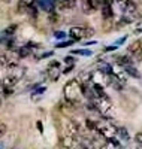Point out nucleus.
I'll list each match as a JSON object with an SVG mask.
<instances>
[{"instance_id": "nucleus-10", "label": "nucleus", "mask_w": 142, "mask_h": 149, "mask_svg": "<svg viewBox=\"0 0 142 149\" xmlns=\"http://www.w3.org/2000/svg\"><path fill=\"white\" fill-rule=\"evenodd\" d=\"M57 6H58V9H60V10L67 9V8H72V6H73V0H60Z\"/></svg>"}, {"instance_id": "nucleus-13", "label": "nucleus", "mask_w": 142, "mask_h": 149, "mask_svg": "<svg viewBox=\"0 0 142 149\" xmlns=\"http://www.w3.org/2000/svg\"><path fill=\"white\" fill-rule=\"evenodd\" d=\"M6 131H8L6 124H0V137H3V136L6 134Z\"/></svg>"}, {"instance_id": "nucleus-2", "label": "nucleus", "mask_w": 142, "mask_h": 149, "mask_svg": "<svg viewBox=\"0 0 142 149\" xmlns=\"http://www.w3.org/2000/svg\"><path fill=\"white\" fill-rule=\"evenodd\" d=\"M97 133L103 136L106 140H112L118 134V128L109 122H97Z\"/></svg>"}, {"instance_id": "nucleus-16", "label": "nucleus", "mask_w": 142, "mask_h": 149, "mask_svg": "<svg viewBox=\"0 0 142 149\" xmlns=\"http://www.w3.org/2000/svg\"><path fill=\"white\" fill-rule=\"evenodd\" d=\"M25 8H27V5H25L24 0H21V2L18 3V10H25Z\"/></svg>"}, {"instance_id": "nucleus-3", "label": "nucleus", "mask_w": 142, "mask_h": 149, "mask_svg": "<svg viewBox=\"0 0 142 149\" xmlns=\"http://www.w3.org/2000/svg\"><path fill=\"white\" fill-rule=\"evenodd\" d=\"M94 34V30L88 29V27H81V26H75L69 29V36L73 37L75 40H81L84 37H90Z\"/></svg>"}, {"instance_id": "nucleus-18", "label": "nucleus", "mask_w": 142, "mask_h": 149, "mask_svg": "<svg viewBox=\"0 0 142 149\" xmlns=\"http://www.w3.org/2000/svg\"><path fill=\"white\" fill-rule=\"evenodd\" d=\"M64 61H66V63H72L73 58H72V57H66V58H64Z\"/></svg>"}, {"instance_id": "nucleus-14", "label": "nucleus", "mask_w": 142, "mask_h": 149, "mask_svg": "<svg viewBox=\"0 0 142 149\" xmlns=\"http://www.w3.org/2000/svg\"><path fill=\"white\" fill-rule=\"evenodd\" d=\"M118 134L121 136L123 139H129V134H127V130L126 128H118Z\"/></svg>"}, {"instance_id": "nucleus-1", "label": "nucleus", "mask_w": 142, "mask_h": 149, "mask_svg": "<svg viewBox=\"0 0 142 149\" xmlns=\"http://www.w3.org/2000/svg\"><path fill=\"white\" fill-rule=\"evenodd\" d=\"M81 85L82 84H79L78 79H72V81H69L66 85H64L63 93H64V97H66V100L69 103H76L81 98V95H82Z\"/></svg>"}, {"instance_id": "nucleus-4", "label": "nucleus", "mask_w": 142, "mask_h": 149, "mask_svg": "<svg viewBox=\"0 0 142 149\" xmlns=\"http://www.w3.org/2000/svg\"><path fill=\"white\" fill-rule=\"evenodd\" d=\"M58 69H60V63H58V61H51V63L48 64L46 73H48V76H49L51 81H57L58 79V76H60V74H58L60 73Z\"/></svg>"}, {"instance_id": "nucleus-6", "label": "nucleus", "mask_w": 142, "mask_h": 149, "mask_svg": "<svg viewBox=\"0 0 142 149\" xmlns=\"http://www.w3.org/2000/svg\"><path fill=\"white\" fill-rule=\"evenodd\" d=\"M111 74H114V76L117 78V81H120V82H126V74H127V73H126L124 67H121L120 64L111 67Z\"/></svg>"}, {"instance_id": "nucleus-19", "label": "nucleus", "mask_w": 142, "mask_h": 149, "mask_svg": "<svg viewBox=\"0 0 142 149\" xmlns=\"http://www.w3.org/2000/svg\"><path fill=\"white\" fill-rule=\"evenodd\" d=\"M70 70H72V66H70V67H67V69H66V70H64V72H63V73H69V72H70Z\"/></svg>"}, {"instance_id": "nucleus-15", "label": "nucleus", "mask_w": 142, "mask_h": 149, "mask_svg": "<svg viewBox=\"0 0 142 149\" xmlns=\"http://www.w3.org/2000/svg\"><path fill=\"white\" fill-rule=\"evenodd\" d=\"M135 140H136V143L142 145V133H136L135 134Z\"/></svg>"}, {"instance_id": "nucleus-7", "label": "nucleus", "mask_w": 142, "mask_h": 149, "mask_svg": "<svg viewBox=\"0 0 142 149\" xmlns=\"http://www.w3.org/2000/svg\"><path fill=\"white\" fill-rule=\"evenodd\" d=\"M60 143H61V146H63L64 149H70V148L73 146V143H75V137L64 134L63 137H61V140H60Z\"/></svg>"}, {"instance_id": "nucleus-8", "label": "nucleus", "mask_w": 142, "mask_h": 149, "mask_svg": "<svg viewBox=\"0 0 142 149\" xmlns=\"http://www.w3.org/2000/svg\"><path fill=\"white\" fill-rule=\"evenodd\" d=\"M124 70H126V73L129 74V76L136 78V79H139V78H141V73H139V70H138L133 64H130V66H126V67H124Z\"/></svg>"}, {"instance_id": "nucleus-5", "label": "nucleus", "mask_w": 142, "mask_h": 149, "mask_svg": "<svg viewBox=\"0 0 142 149\" xmlns=\"http://www.w3.org/2000/svg\"><path fill=\"white\" fill-rule=\"evenodd\" d=\"M64 130H66V133H64V134L72 136V137H76V136L79 134V125L75 121H72V119L64 122Z\"/></svg>"}, {"instance_id": "nucleus-9", "label": "nucleus", "mask_w": 142, "mask_h": 149, "mask_svg": "<svg viewBox=\"0 0 142 149\" xmlns=\"http://www.w3.org/2000/svg\"><path fill=\"white\" fill-rule=\"evenodd\" d=\"M117 61H118V64H120L121 67H126V66H130V64H133L132 58L129 57V55H121V57H118V58H117Z\"/></svg>"}, {"instance_id": "nucleus-17", "label": "nucleus", "mask_w": 142, "mask_h": 149, "mask_svg": "<svg viewBox=\"0 0 142 149\" xmlns=\"http://www.w3.org/2000/svg\"><path fill=\"white\" fill-rule=\"evenodd\" d=\"M15 29H17V26H11V29H8V30H6V33H8V34L14 33V31H15Z\"/></svg>"}, {"instance_id": "nucleus-11", "label": "nucleus", "mask_w": 142, "mask_h": 149, "mask_svg": "<svg viewBox=\"0 0 142 149\" xmlns=\"http://www.w3.org/2000/svg\"><path fill=\"white\" fill-rule=\"evenodd\" d=\"M102 10H103V18H111L112 17V9H111V5L109 3L108 5H103Z\"/></svg>"}, {"instance_id": "nucleus-12", "label": "nucleus", "mask_w": 142, "mask_h": 149, "mask_svg": "<svg viewBox=\"0 0 142 149\" xmlns=\"http://www.w3.org/2000/svg\"><path fill=\"white\" fill-rule=\"evenodd\" d=\"M85 125H87L88 130L97 131V122H94V121H91V119H87V121H85Z\"/></svg>"}, {"instance_id": "nucleus-20", "label": "nucleus", "mask_w": 142, "mask_h": 149, "mask_svg": "<svg viewBox=\"0 0 142 149\" xmlns=\"http://www.w3.org/2000/svg\"><path fill=\"white\" fill-rule=\"evenodd\" d=\"M3 2H6V3H9V2H11V0H3Z\"/></svg>"}]
</instances>
